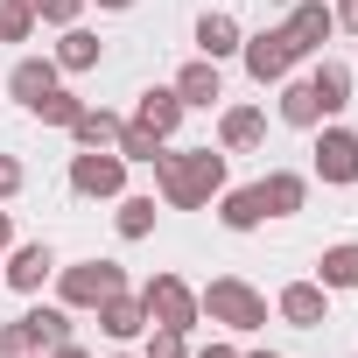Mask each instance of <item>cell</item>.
I'll use <instances>...</instances> for the list:
<instances>
[{"label": "cell", "instance_id": "2", "mask_svg": "<svg viewBox=\"0 0 358 358\" xmlns=\"http://www.w3.org/2000/svg\"><path fill=\"white\" fill-rule=\"evenodd\" d=\"M197 309L211 323H225V330H267V295L253 281H239V274H211L197 288Z\"/></svg>", "mask_w": 358, "mask_h": 358}, {"label": "cell", "instance_id": "8", "mask_svg": "<svg viewBox=\"0 0 358 358\" xmlns=\"http://www.w3.org/2000/svg\"><path fill=\"white\" fill-rule=\"evenodd\" d=\"M309 155H316V176H323V183H337V190L358 183V134H351V127H323Z\"/></svg>", "mask_w": 358, "mask_h": 358}, {"label": "cell", "instance_id": "33", "mask_svg": "<svg viewBox=\"0 0 358 358\" xmlns=\"http://www.w3.org/2000/svg\"><path fill=\"white\" fill-rule=\"evenodd\" d=\"M8 239H15V211H0V260H8Z\"/></svg>", "mask_w": 358, "mask_h": 358}, {"label": "cell", "instance_id": "28", "mask_svg": "<svg viewBox=\"0 0 358 358\" xmlns=\"http://www.w3.org/2000/svg\"><path fill=\"white\" fill-rule=\"evenodd\" d=\"M162 148H169V141H155V134H148V127H134V120H127V127H120V155H127V162H155V155H162Z\"/></svg>", "mask_w": 358, "mask_h": 358}, {"label": "cell", "instance_id": "5", "mask_svg": "<svg viewBox=\"0 0 358 358\" xmlns=\"http://www.w3.org/2000/svg\"><path fill=\"white\" fill-rule=\"evenodd\" d=\"M127 288V267L120 260H78V267H64L57 274V295H64V309H99L106 295H120Z\"/></svg>", "mask_w": 358, "mask_h": 358}, {"label": "cell", "instance_id": "6", "mask_svg": "<svg viewBox=\"0 0 358 358\" xmlns=\"http://www.w3.org/2000/svg\"><path fill=\"white\" fill-rule=\"evenodd\" d=\"M71 190L78 197H127V155L120 148H78L71 155Z\"/></svg>", "mask_w": 358, "mask_h": 358}, {"label": "cell", "instance_id": "32", "mask_svg": "<svg viewBox=\"0 0 358 358\" xmlns=\"http://www.w3.org/2000/svg\"><path fill=\"white\" fill-rule=\"evenodd\" d=\"M330 22H337L344 36H358V0H337V8H330Z\"/></svg>", "mask_w": 358, "mask_h": 358}, {"label": "cell", "instance_id": "14", "mask_svg": "<svg viewBox=\"0 0 358 358\" xmlns=\"http://www.w3.org/2000/svg\"><path fill=\"white\" fill-rule=\"evenodd\" d=\"M260 141H267V113L260 106H225L218 113V148L225 155H253Z\"/></svg>", "mask_w": 358, "mask_h": 358}, {"label": "cell", "instance_id": "7", "mask_svg": "<svg viewBox=\"0 0 358 358\" xmlns=\"http://www.w3.org/2000/svg\"><path fill=\"white\" fill-rule=\"evenodd\" d=\"M239 57H246V78H253V85H281V78L302 64V57H295V43H288L281 29H260V36H246V43H239Z\"/></svg>", "mask_w": 358, "mask_h": 358}, {"label": "cell", "instance_id": "37", "mask_svg": "<svg viewBox=\"0 0 358 358\" xmlns=\"http://www.w3.org/2000/svg\"><path fill=\"white\" fill-rule=\"evenodd\" d=\"M246 358H281V351H246Z\"/></svg>", "mask_w": 358, "mask_h": 358}, {"label": "cell", "instance_id": "11", "mask_svg": "<svg viewBox=\"0 0 358 358\" xmlns=\"http://www.w3.org/2000/svg\"><path fill=\"white\" fill-rule=\"evenodd\" d=\"M253 197H260L267 218H295V211L309 204V176H295V169H267L260 183H253Z\"/></svg>", "mask_w": 358, "mask_h": 358}, {"label": "cell", "instance_id": "16", "mask_svg": "<svg viewBox=\"0 0 358 358\" xmlns=\"http://www.w3.org/2000/svg\"><path fill=\"white\" fill-rule=\"evenodd\" d=\"M176 99H183V113H197V106H218V99H225V78H218V64H211V57L183 64V71H176Z\"/></svg>", "mask_w": 358, "mask_h": 358}, {"label": "cell", "instance_id": "19", "mask_svg": "<svg viewBox=\"0 0 358 358\" xmlns=\"http://www.w3.org/2000/svg\"><path fill=\"white\" fill-rule=\"evenodd\" d=\"M309 92H316V106H323V120H330V113H344V106H351V64H337V57H323V64L309 71Z\"/></svg>", "mask_w": 358, "mask_h": 358}, {"label": "cell", "instance_id": "27", "mask_svg": "<svg viewBox=\"0 0 358 358\" xmlns=\"http://www.w3.org/2000/svg\"><path fill=\"white\" fill-rule=\"evenodd\" d=\"M141 358H190V330H162V323H148V351Z\"/></svg>", "mask_w": 358, "mask_h": 358}, {"label": "cell", "instance_id": "3", "mask_svg": "<svg viewBox=\"0 0 358 358\" xmlns=\"http://www.w3.org/2000/svg\"><path fill=\"white\" fill-rule=\"evenodd\" d=\"M57 344H71V309H22L15 323H0V358H50Z\"/></svg>", "mask_w": 358, "mask_h": 358}, {"label": "cell", "instance_id": "35", "mask_svg": "<svg viewBox=\"0 0 358 358\" xmlns=\"http://www.w3.org/2000/svg\"><path fill=\"white\" fill-rule=\"evenodd\" d=\"M50 358H92V351H85V344H57Z\"/></svg>", "mask_w": 358, "mask_h": 358}, {"label": "cell", "instance_id": "13", "mask_svg": "<svg viewBox=\"0 0 358 358\" xmlns=\"http://www.w3.org/2000/svg\"><path fill=\"white\" fill-rule=\"evenodd\" d=\"M57 85H64V71H57V57H22V64L8 71V92H15V99H22L29 113H36V106H43V99L57 92Z\"/></svg>", "mask_w": 358, "mask_h": 358}, {"label": "cell", "instance_id": "1", "mask_svg": "<svg viewBox=\"0 0 358 358\" xmlns=\"http://www.w3.org/2000/svg\"><path fill=\"white\" fill-rule=\"evenodd\" d=\"M148 169H155V190L169 211H204L225 190V148H176V155L162 148Z\"/></svg>", "mask_w": 358, "mask_h": 358}, {"label": "cell", "instance_id": "22", "mask_svg": "<svg viewBox=\"0 0 358 358\" xmlns=\"http://www.w3.org/2000/svg\"><path fill=\"white\" fill-rule=\"evenodd\" d=\"M99 57H106V43L92 36V29H64V43H57V71H99Z\"/></svg>", "mask_w": 358, "mask_h": 358}, {"label": "cell", "instance_id": "10", "mask_svg": "<svg viewBox=\"0 0 358 358\" xmlns=\"http://www.w3.org/2000/svg\"><path fill=\"white\" fill-rule=\"evenodd\" d=\"M274 309H281V323L316 330V323H330V288H323V281H288V288L274 295Z\"/></svg>", "mask_w": 358, "mask_h": 358}, {"label": "cell", "instance_id": "23", "mask_svg": "<svg viewBox=\"0 0 358 358\" xmlns=\"http://www.w3.org/2000/svg\"><path fill=\"white\" fill-rule=\"evenodd\" d=\"M281 120L288 127H323V106H316L309 78H281Z\"/></svg>", "mask_w": 358, "mask_h": 358}, {"label": "cell", "instance_id": "20", "mask_svg": "<svg viewBox=\"0 0 358 358\" xmlns=\"http://www.w3.org/2000/svg\"><path fill=\"white\" fill-rule=\"evenodd\" d=\"M120 127H127L120 113H106V106H85V113H78L64 134H71L78 148H120Z\"/></svg>", "mask_w": 358, "mask_h": 358}, {"label": "cell", "instance_id": "39", "mask_svg": "<svg viewBox=\"0 0 358 358\" xmlns=\"http://www.w3.org/2000/svg\"><path fill=\"white\" fill-rule=\"evenodd\" d=\"M113 358H134V351H113Z\"/></svg>", "mask_w": 358, "mask_h": 358}, {"label": "cell", "instance_id": "31", "mask_svg": "<svg viewBox=\"0 0 358 358\" xmlns=\"http://www.w3.org/2000/svg\"><path fill=\"white\" fill-rule=\"evenodd\" d=\"M22 190H29V169H22L15 155H0V204H15Z\"/></svg>", "mask_w": 358, "mask_h": 358}, {"label": "cell", "instance_id": "21", "mask_svg": "<svg viewBox=\"0 0 358 358\" xmlns=\"http://www.w3.org/2000/svg\"><path fill=\"white\" fill-rule=\"evenodd\" d=\"M316 281L337 295V288H358V246L351 239H337V246H323L316 253Z\"/></svg>", "mask_w": 358, "mask_h": 358}, {"label": "cell", "instance_id": "9", "mask_svg": "<svg viewBox=\"0 0 358 358\" xmlns=\"http://www.w3.org/2000/svg\"><path fill=\"white\" fill-rule=\"evenodd\" d=\"M330 8H323V0H288V22H281V36L295 43V57H316L323 43H330Z\"/></svg>", "mask_w": 358, "mask_h": 358}, {"label": "cell", "instance_id": "12", "mask_svg": "<svg viewBox=\"0 0 358 358\" xmlns=\"http://www.w3.org/2000/svg\"><path fill=\"white\" fill-rule=\"evenodd\" d=\"M0 274H8V288H22V295H43V281L57 274V253L43 239H29V246H15L8 260H0Z\"/></svg>", "mask_w": 358, "mask_h": 358}, {"label": "cell", "instance_id": "26", "mask_svg": "<svg viewBox=\"0 0 358 358\" xmlns=\"http://www.w3.org/2000/svg\"><path fill=\"white\" fill-rule=\"evenodd\" d=\"M78 113H85V99H78V92H64V85H57L43 106H36V120H43V127H71Z\"/></svg>", "mask_w": 358, "mask_h": 358}, {"label": "cell", "instance_id": "25", "mask_svg": "<svg viewBox=\"0 0 358 358\" xmlns=\"http://www.w3.org/2000/svg\"><path fill=\"white\" fill-rule=\"evenodd\" d=\"M155 218H162V211H155V197H120V218H113V225H120V239H148V232H155Z\"/></svg>", "mask_w": 358, "mask_h": 358}, {"label": "cell", "instance_id": "17", "mask_svg": "<svg viewBox=\"0 0 358 358\" xmlns=\"http://www.w3.org/2000/svg\"><path fill=\"white\" fill-rule=\"evenodd\" d=\"M99 330H106L113 344H134V337L148 330V309H141V295H127V288H120V295H106V302H99Z\"/></svg>", "mask_w": 358, "mask_h": 358}, {"label": "cell", "instance_id": "30", "mask_svg": "<svg viewBox=\"0 0 358 358\" xmlns=\"http://www.w3.org/2000/svg\"><path fill=\"white\" fill-rule=\"evenodd\" d=\"M85 15V0H36V22H50V29H71Z\"/></svg>", "mask_w": 358, "mask_h": 358}, {"label": "cell", "instance_id": "40", "mask_svg": "<svg viewBox=\"0 0 358 358\" xmlns=\"http://www.w3.org/2000/svg\"><path fill=\"white\" fill-rule=\"evenodd\" d=\"M274 8H288V0H274Z\"/></svg>", "mask_w": 358, "mask_h": 358}, {"label": "cell", "instance_id": "34", "mask_svg": "<svg viewBox=\"0 0 358 358\" xmlns=\"http://www.w3.org/2000/svg\"><path fill=\"white\" fill-rule=\"evenodd\" d=\"M197 358H246V351H232V344H204Z\"/></svg>", "mask_w": 358, "mask_h": 358}, {"label": "cell", "instance_id": "38", "mask_svg": "<svg viewBox=\"0 0 358 358\" xmlns=\"http://www.w3.org/2000/svg\"><path fill=\"white\" fill-rule=\"evenodd\" d=\"M22 8H29V15H36V0H22Z\"/></svg>", "mask_w": 358, "mask_h": 358}, {"label": "cell", "instance_id": "24", "mask_svg": "<svg viewBox=\"0 0 358 358\" xmlns=\"http://www.w3.org/2000/svg\"><path fill=\"white\" fill-rule=\"evenodd\" d=\"M260 218H267V211H260L253 183H246V190H218V225H225V232H253Z\"/></svg>", "mask_w": 358, "mask_h": 358}, {"label": "cell", "instance_id": "15", "mask_svg": "<svg viewBox=\"0 0 358 358\" xmlns=\"http://www.w3.org/2000/svg\"><path fill=\"white\" fill-rule=\"evenodd\" d=\"M134 127H148L155 141H169L176 127H183V99H176V85H148L141 106H134Z\"/></svg>", "mask_w": 358, "mask_h": 358}, {"label": "cell", "instance_id": "4", "mask_svg": "<svg viewBox=\"0 0 358 358\" xmlns=\"http://www.w3.org/2000/svg\"><path fill=\"white\" fill-rule=\"evenodd\" d=\"M141 309H148V323H162V330H197V323H204L197 288H190L183 274H155V281L141 288Z\"/></svg>", "mask_w": 358, "mask_h": 358}, {"label": "cell", "instance_id": "36", "mask_svg": "<svg viewBox=\"0 0 358 358\" xmlns=\"http://www.w3.org/2000/svg\"><path fill=\"white\" fill-rule=\"evenodd\" d=\"M99 8H113V15H127V8H134V0H99Z\"/></svg>", "mask_w": 358, "mask_h": 358}, {"label": "cell", "instance_id": "18", "mask_svg": "<svg viewBox=\"0 0 358 358\" xmlns=\"http://www.w3.org/2000/svg\"><path fill=\"white\" fill-rule=\"evenodd\" d=\"M239 43H246V29L225 15V8H211L204 22H197V50L211 57V64H225V57H239Z\"/></svg>", "mask_w": 358, "mask_h": 358}, {"label": "cell", "instance_id": "29", "mask_svg": "<svg viewBox=\"0 0 358 358\" xmlns=\"http://www.w3.org/2000/svg\"><path fill=\"white\" fill-rule=\"evenodd\" d=\"M29 36H36V15L22 0H0V43H29Z\"/></svg>", "mask_w": 358, "mask_h": 358}]
</instances>
